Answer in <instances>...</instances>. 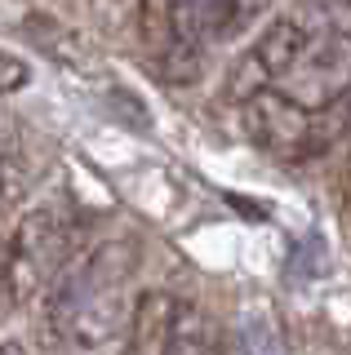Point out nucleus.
<instances>
[{
    "instance_id": "nucleus-11",
    "label": "nucleus",
    "mask_w": 351,
    "mask_h": 355,
    "mask_svg": "<svg viewBox=\"0 0 351 355\" xmlns=\"http://www.w3.org/2000/svg\"><path fill=\"white\" fill-rule=\"evenodd\" d=\"M9 302H14V297H9V288H5V275H0V315H5Z\"/></svg>"
},
{
    "instance_id": "nucleus-6",
    "label": "nucleus",
    "mask_w": 351,
    "mask_h": 355,
    "mask_svg": "<svg viewBox=\"0 0 351 355\" xmlns=\"http://www.w3.org/2000/svg\"><path fill=\"white\" fill-rule=\"evenodd\" d=\"M173 306L178 297L164 293V288H147L134 297L129 306V351L134 355H164L169 347V329H173Z\"/></svg>"
},
{
    "instance_id": "nucleus-12",
    "label": "nucleus",
    "mask_w": 351,
    "mask_h": 355,
    "mask_svg": "<svg viewBox=\"0 0 351 355\" xmlns=\"http://www.w3.org/2000/svg\"><path fill=\"white\" fill-rule=\"evenodd\" d=\"M347 5H351V0H347Z\"/></svg>"
},
{
    "instance_id": "nucleus-1",
    "label": "nucleus",
    "mask_w": 351,
    "mask_h": 355,
    "mask_svg": "<svg viewBox=\"0 0 351 355\" xmlns=\"http://www.w3.org/2000/svg\"><path fill=\"white\" fill-rule=\"evenodd\" d=\"M129 275H134V244L125 240L103 244V249L85 253L76 262H62V271L45 288L49 333L62 342H76L85 351L112 342L129 324V306H134Z\"/></svg>"
},
{
    "instance_id": "nucleus-9",
    "label": "nucleus",
    "mask_w": 351,
    "mask_h": 355,
    "mask_svg": "<svg viewBox=\"0 0 351 355\" xmlns=\"http://www.w3.org/2000/svg\"><path fill=\"white\" fill-rule=\"evenodd\" d=\"M31 80V67L18 58V53L0 49V94H14V89H23Z\"/></svg>"
},
{
    "instance_id": "nucleus-4",
    "label": "nucleus",
    "mask_w": 351,
    "mask_h": 355,
    "mask_svg": "<svg viewBox=\"0 0 351 355\" xmlns=\"http://www.w3.org/2000/svg\"><path fill=\"white\" fill-rule=\"evenodd\" d=\"M240 107H245V129L258 147H267L280 160L311 155V111L293 103L284 89H258Z\"/></svg>"
},
{
    "instance_id": "nucleus-8",
    "label": "nucleus",
    "mask_w": 351,
    "mask_h": 355,
    "mask_svg": "<svg viewBox=\"0 0 351 355\" xmlns=\"http://www.w3.org/2000/svg\"><path fill=\"white\" fill-rule=\"evenodd\" d=\"M271 0H214V14H218V40L223 36H236V31H245L249 22H258L267 14Z\"/></svg>"
},
{
    "instance_id": "nucleus-2",
    "label": "nucleus",
    "mask_w": 351,
    "mask_h": 355,
    "mask_svg": "<svg viewBox=\"0 0 351 355\" xmlns=\"http://www.w3.org/2000/svg\"><path fill=\"white\" fill-rule=\"evenodd\" d=\"M320 22H316L311 9H293V14L276 18L262 36L249 44L245 53L232 62V71H227V85L223 94L232 98V103H245V98H254L258 89H271L276 80L298 67V58L307 49H311V40L320 36Z\"/></svg>"
},
{
    "instance_id": "nucleus-5",
    "label": "nucleus",
    "mask_w": 351,
    "mask_h": 355,
    "mask_svg": "<svg viewBox=\"0 0 351 355\" xmlns=\"http://www.w3.org/2000/svg\"><path fill=\"white\" fill-rule=\"evenodd\" d=\"M343 89H351V36L347 31H320L311 49L298 58V67L284 76V94L307 111H316Z\"/></svg>"
},
{
    "instance_id": "nucleus-3",
    "label": "nucleus",
    "mask_w": 351,
    "mask_h": 355,
    "mask_svg": "<svg viewBox=\"0 0 351 355\" xmlns=\"http://www.w3.org/2000/svg\"><path fill=\"white\" fill-rule=\"evenodd\" d=\"M67 262V227L58 222L53 209H36L14 227V236L5 240V288L14 302H31L53 284V275Z\"/></svg>"
},
{
    "instance_id": "nucleus-7",
    "label": "nucleus",
    "mask_w": 351,
    "mask_h": 355,
    "mask_svg": "<svg viewBox=\"0 0 351 355\" xmlns=\"http://www.w3.org/2000/svg\"><path fill=\"white\" fill-rule=\"evenodd\" d=\"M164 355H218V333H214V320L205 315V306L196 302L173 306V329H169Z\"/></svg>"
},
{
    "instance_id": "nucleus-10",
    "label": "nucleus",
    "mask_w": 351,
    "mask_h": 355,
    "mask_svg": "<svg viewBox=\"0 0 351 355\" xmlns=\"http://www.w3.org/2000/svg\"><path fill=\"white\" fill-rule=\"evenodd\" d=\"M0 355H27L23 342H0Z\"/></svg>"
}]
</instances>
